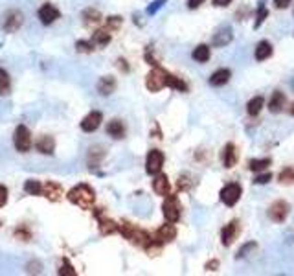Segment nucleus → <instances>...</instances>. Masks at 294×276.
<instances>
[{"instance_id": "nucleus-1", "label": "nucleus", "mask_w": 294, "mask_h": 276, "mask_svg": "<svg viewBox=\"0 0 294 276\" xmlns=\"http://www.w3.org/2000/svg\"><path fill=\"white\" fill-rule=\"evenodd\" d=\"M94 199H96V194L88 184H77L76 188H72L68 192V201L81 206V208H92Z\"/></svg>"}, {"instance_id": "nucleus-2", "label": "nucleus", "mask_w": 294, "mask_h": 276, "mask_svg": "<svg viewBox=\"0 0 294 276\" xmlns=\"http://www.w3.org/2000/svg\"><path fill=\"white\" fill-rule=\"evenodd\" d=\"M118 230L123 234V238L129 241H132V243H136V245L143 247L145 249L149 243H151V236L147 234V232H143V230L136 228L134 225H131V223H122V225L118 226Z\"/></svg>"}, {"instance_id": "nucleus-3", "label": "nucleus", "mask_w": 294, "mask_h": 276, "mask_svg": "<svg viewBox=\"0 0 294 276\" xmlns=\"http://www.w3.org/2000/svg\"><path fill=\"white\" fill-rule=\"evenodd\" d=\"M168 77L169 74L166 70H162V68L155 67L149 74H147V79H145V87L149 88L151 92H158L162 90L164 87H168Z\"/></svg>"}, {"instance_id": "nucleus-4", "label": "nucleus", "mask_w": 294, "mask_h": 276, "mask_svg": "<svg viewBox=\"0 0 294 276\" xmlns=\"http://www.w3.org/2000/svg\"><path fill=\"white\" fill-rule=\"evenodd\" d=\"M180 203H178V197L177 195H166V201H164L162 205V212H164V217L166 221L169 223H177L180 219Z\"/></svg>"}, {"instance_id": "nucleus-5", "label": "nucleus", "mask_w": 294, "mask_h": 276, "mask_svg": "<svg viewBox=\"0 0 294 276\" xmlns=\"http://www.w3.org/2000/svg\"><path fill=\"white\" fill-rule=\"evenodd\" d=\"M241 194H243L241 186H239L237 182H230L221 190L219 197H221V201H223V205L233 206V205H237V201L241 199Z\"/></svg>"}, {"instance_id": "nucleus-6", "label": "nucleus", "mask_w": 294, "mask_h": 276, "mask_svg": "<svg viewBox=\"0 0 294 276\" xmlns=\"http://www.w3.org/2000/svg\"><path fill=\"white\" fill-rule=\"evenodd\" d=\"M13 144H15L17 151H21V153H28L31 149V134L26 125H19V127L15 129Z\"/></svg>"}, {"instance_id": "nucleus-7", "label": "nucleus", "mask_w": 294, "mask_h": 276, "mask_svg": "<svg viewBox=\"0 0 294 276\" xmlns=\"http://www.w3.org/2000/svg\"><path fill=\"white\" fill-rule=\"evenodd\" d=\"M162 166H164V153L158 151V149H151L147 153V159H145V171L149 175H157L160 173Z\"/></svg>"}, {"instance_id": "nucleus-8", "label": "nucleus", "mask_w": 294, "mask_h": 276, "mask_svg": "<svg viewBox=\"0 0 294 276\" xmlns=\"http://www.w3.org/2000/svg\"><path fill=\"white\" fill-rule=\"evenodd\" d=\"M103 122V114L100 111H92L90 114H86L81 122V129L85 133H94Z\"/></svg>"}, {"instance_id": "nucleus-9", "label": "nucleus", "mask_w": 294, "mask_h": 276, "mask_svg": "<svg viewBox=\"0 0 294 276\" xmlns=\"http://www.w3.org/2000/svg\"><path fill=\"white\" fill-rule=\"evenodd\" d=\"M239 228H241V226H239V221L233 219L221 230V240H223L224 247H230L233 241H235V238H237V234H239Z\"/></svg>"}, {"instance_id": "nucleus-10", "label": "nucleus", "mask_w": 294, "mask_h": 276, "mask_svg": "<svg viewBox=\"0 0 294 276\" xmlns=\"http://www.w3.org/2000/svg\"><path fill=\"white\" fill-rule=\"evenodd\" d=\"M287 214H289V205H287L285 201H276V203L270 205V208H269V217L272 221H276V223L285 221Z\"/></svg>"}, {"instance_id": "nucleus-11", "label": "nucleus", "mask_w": 294, "mask_h": 276, "mask_svg": "<svg viewBox=\"0 0 294 276\" xmlns=\"http://www.w3.org/2000/svg\"><path fill=\"white\" fill-rule=\"evenodd\" d=\"M177 238V228H175V223H169L168 225H162L160 228L157 230V236H155V240L160 241V243H169Z\"/></svg>"}, {"instance_id": "nucleus-12", "label": "nucleus", "mask_w": 294, "mask_h": 276, "mask_svg": "<svg viewBox=\"0 0 294 276\" xmlns=\"http://www.w3.org/2000/svg\"><path fill=\"white\" fill-rule=\"evenodd\" d=\"M2 26H4L6 31L13 33V31L19 30V28L22 26V13H21V11H10V13L4 17V22H2Z\"/></svg>"}, {"instance_id": "nucleus-13", "label": "nucleus", "mask_w": 294, "mask_h": 276, "mask_svg": "<svg viewBox=\"0 0 294 276\" xmlns=\"http://www.w3.org/2000/svg\"><path fill=\"white\" fill-rule=\"evenodd\" d=\"M232 41H233V31H232V28H228V26H223V28H221V30H219L212 39V42H213L215 48L226 46V44H230Z\"/></svg>"}, {"instance_id": "nucleus-14", "label": "nucleus", "mask_w": 294, "mask_h": 276, "mask_svg": "<svg viewBox=\"0 0 294 276\" xmlns=\"http://www.w3.org/2000/svg\"><path fill=\"white\" fill-rule=\"evenodd\" d=\"M153 190L157 192V195H169V192H171V184H169V179L168 175L164 173H157L155 175V180H153Z\"/></svg>"}, {"instance_id": "nucleus-15", "label": "nucleus", "mask_w": 294, "mask_h": 276, "mask_svg": "<svg viewBox=\"0 0 294 276\" xmlns=\"http://www.w3.org/2000/svg\"><path fill=\"white\" fill-rule=\"evenodd\" d=\"M59 17H61L59 10H57V8H54V6H50V4L42 6L41 10H39V19H41L42 24H54V22H56Z\"/></svg>"}, {"instance_id": "nucleus-16", "label": "nucleus", "mask_w": 294, "mask_h": 276, "mask_svg": "<svg viewBox=\"0 0 294 276\" xmlns=\"http://www.w3.org/2000/svg\"><path fill=\"white\" fill-rule=\"evenodd\" d=\"M285 105H287V98H285V94L281 90H276L272 94V98H270V102H269V111L272 114H278V113L283 111Z\"/></svg>"}, {"instance_id": "nucleus-17", "label": "nucleus", "mask_w": 294, "mask_h": 276, "mask_svg": "<svg viewBox=\"0 0 294 276\" xmlns=\"http://www.w3.org/2000/svg\"><path fill=\"white\" fill-rule=\"evenodd\" d=\"M41 195H44L46 199H50V201H59V199H61V195H63L61 184L48 180V182L42 186V194Z\"/></svg>"}, {"instance_id": "nucleus-18", "label": "nucleus", "mask_w": 294, "mask_h": 276, "mask_svg": "<svg viewBox=\"0 0 294 276\" xmlns=\"http://www.w3.org/2000/svg\"><path fill=\"white\" fill-rule=\"evenodd\" d=\"M230 77H232V72L228 68H219L210 77V85L212 87H223V85H226L230 81Z\"/></svg>"}, {"instance_id": "nucleus-19", "label": "nucleus", "mask_w": 294, "mask_h": 276, "mask_svg": "<svg viewBox=\"0 0 294 276\" xmlns=\"http://www.w3.org/2000/svg\"><path fill=\"white\" fill-rule=\"evenodd\" d=\"M223 164L224 168H233L237 164V149H235L233 144H226L223 153Z\"/></svg>"}, {"instance_id": "nucleus-20", "label": "nucleus", "mask_w": 294, "mask_h": 276, "mask_svg": "<svg viewBox=\"0 0 294 276\" xmlns=\"http://www.w3.org/2000/svg\"><path fill=\"white\" fill-rule=\"evenodd\" d=\"M114 88H116V79L111 77V76L102 77L100 83H97V92H100L102 96H109V94H112Z\"/></svg>"}, {"instance_id": "nucleus-21", "label": "nucleus", "mask_w": 294, "mask_h": 276, "mask_svg": "<svg viewBox=\"0 0 294 276\" xmlns=\"http://www.w3.org/2000/svg\"><path fill=\"white\" fill-rule=\"evenodd\" d=\"M107 133L111 134L112 138L120 140V138L125 136V125H123L122 120H112V122H109V125H107Z\"/></svg>"}, {"instance_id": "nucleus-22", "label": "nucleus", "mask_w": 294, "mask_h": 276, "mask_svg": "<svg viewBox=\"0 0 294 276\" xmlns=\"http://www.w3.org/2000/svg\"><path fill=\"white\" fill-rule=\"evenodd\" d=\"M272 56V44L269 41H261L258 46H256V54L254 57L258 59V61H265V59H269Z\"/></svg>"}, {"instance_id": "nucleus-23", "label": "nucleus", "mask_w": 294, "mask_h": 276, "mask_svg": "<svg viewBox=\"0 0 294 276\" xmlns=\"http://www.w3.org/2000/svg\"><path fill=\"white\" fill-rule=\"evenodd\" d=\"M263 105H265V100L261 96L252 98V100H250V102L247 103V113H249L250 116H258V114L261 113Z\"/></svg>"}, {"instance_id": "nucleus-24", "label": "nucleus", "mask_w": 294, "mask_h": 276, "mask_svg": "<svg viewBox=\"0 0 294 276\" xmlns=\"http://www.w3.org/2000/svg\"><path fill=\"white\" fill-rule=\"evenodd\" d=\"M54 148H56V142L52 136H42L39 142H37V149L41 151L42 155H52L54 153Z\"/></svg>"}, {"instance_id": "nucleus-25", "label": "nucleus", "mask_w": 294, "mask_h": 276, "mask_svg": "<svg viewBox=\"0 0 294 276\" xmlns=\"http://www.w3.org/2000/svg\"><path fill=\"white\" fill-rule=\"evenodd\" d=\"M191 57L197 63H206V61H210V48L206 44H199L197 48L193 50Z\"/></svg>"}, {"instance_id": "nucleus-26", "label": "nucleus", "mask_w": 294, "mask_h": 276, "mask_svg": "<svg viewBox=\"0 0 294 276\" xmlns=\"http://www.w3.org/2000/svg\"><path fill=\"white\" fill-rule=\"evenodd\" d=\"M92 42L94 44H100V46H105L111 42V33L109 30H97L94 35H92Z\"/></svg>"}, {"instance_id": "nucleus-27", "label": "nucleus", "mask_w": 294, "mask_h": 276, "mask_svg": "<svg viewBox=\"0 0 294 276\" xmlns=\"http://www.w3.org/2000/svg\"><path fill=\"white\" fill-rule=\"evenodd\" d=\"M10 88H11L10 74H8L4 68H0V94H2V96H4V94H10Z\"/></svg>"}, {"instance_id": "nucleus-28", "label": "nucleus", "mask_w": 294, "mask_h": 276, "mask_svg": "<svg viewBox=\"0 0 294 276\" xmlns=\"http://www.w3.org/2000/svg\"><path fill=\"white\" fill-rule=\"evenodd\" d=\"M24 192L30 195H41L42 194V184L39 180H26Z\"/></svg>"}, {"instance_id": "nucleus-29", "label": "nucleus", "mask_w": 294, "mask_h": 276, "mask_svg": "<svg viewBox=\"0 0 294 276\" xmlns=\"http://www.w3.org/2000/svg\"><path fill=\"white\" fill-rule=\"evenodd\" d=\"M272 164V160L270 159H254L250 160L249 168L252 169V171H263V169H267Z\"/></svg>"}, {"instance_id": "nucleus-30", "label": "nucleus", "mask_w": 294, "mask_h": 276, "mask_svg": "<svg viewBox=\"0 0 294 276\" xmlns=\"http://www.w3.org/2000/svg\"><path fill=\"white\" fill-rule=\"evenodd\" d=\"M97 217H100V215H97ZM100 228H102L103 234H114L118 230V225L111 219H102V217H100Z\"/></svg>"}, {"instance_id": "nucleus-31", "label": "nucleus", "mask_w": 294, "mask_h": 276, "mask_svg": "<svg viewBox=\"0 0 294 276\" xmlns=\"http://www.w3.org/2000/svg\"><path fill=\"white\" fill-rule=\"evenodd\" d=\"M278 180H279L281 184H289V182H292V180H294V169H292V168H285V169H281V173H279Z\"/></svg>"}, {"instance_id": "nucleus-32", "label": "nucleus", "mask_w": 294, "mask_h": 276, "mask_svg": "<svg viewBox=\"0 0 294 276\" xmlns=\"http://www.w3.org/2000/svg\"><path fill=\"white\" fill-rule=\"evenodd\" d=\"M267 17H269V11H267V8H265V6H259L258 15H256V22H254V28L258 30L259 26L265 22V19H267Z\"/></svg>"}, {"instance_id": "nucleus-33", "label": "nucleus", "mask_w": 294, "mask_h": 276, "mask_svg": "<svg viewBox=\"0 0 294 276\" xmlns=\"http://www.w3.org/2000/svg\"><path fill=\"white\" fill-rule=\"evenodd\" d=\"M254 249H258V243H254V241H250V243H247L244 247H241L237 252V260H241V258H244V256H249V252L254 251Z\"/></svg>"}, {"instance_id": "nucleus-34", "label": "nucleus", "mask_w": 294, "mask_h": 276, "mask_svg": "<svg viewBox=\"0 0 294 276\" xmlns=\"http://www.w3.org/2000/svg\"><path fill=\"white\" fill-rule=\"evenodd\" d=\"M59 274L61 276H76L77 272L74 271V267L70 265V261H63V265H61V269H59Z\"/></svg>"}, {"instance_id": "nucleus-35", "label": "nucleus", "mask_w": 294, "mask_h": 276, "mask_svg": "<svg viewBox=\"0 0 294 276\" xmlns=\"http://www.w3.org/2000/svg\"><path fill=\"white\" fill-rule=\"evenodd\" d=\"M76 48H77V50H79V52H85V54H90V52L92 50H94V42H86V41H79V42H77V44H76Z\"/></svg>"}, {"instance_id": "nucleus-36", "label": "nucleus", "mask_w": 294, "mask_h": 276, "mask_svg": "<svg viewBox=\"0 0 294 276\" xmlns=\"http://www.w3.org/2000/svg\"><path fill=\"white\" fill-rule=\"evenodd\" d=\"M164 4H166V0H157V2H153V4L147 8V13H149V15H155V13H157V11L160 10Z\"/></svg>"}, {"instance_id": "nucleus-37", "label": "nucleus", "mask_w": 294, "mask_h": 276, "mask_svg": "<svg viewBox=\"0 0 294 276\" xmlns=\"http://www.w3.org/2000/svg\"><path fill=\"white\" fill-rule=\"evenodd\" d=\"M272 180V175L270 173H261V175H258L256 179H254V184H267V182H270Z\"/></svg>"}, {"instance_id": "nucleus-38", "label": "nucleus", "mask_w": 294, "mask_h": 276, "mask_svg": "<svg viewBox=\"0 0 294 276\" xmlns=\"http://www.w3.org/2000/svg\"><path fill=\"white\" fill-rule=\"evenodd\" d=\"M107 24L111 26L112 30H116V28L122 26V17H109V19H107Z\"/></svg>"}, {"instance_id": "nucleus-39", "label": "nucleus", "mask_w": 294, "mask_h": 276, "mask_svg": "<svg viewBox=\"0 0 294 276\" xmlns=\"http://www.w3.org/2000/svg\"><path fill=\"white\" fill-rule=\"evenodd\" d=\"M8 203V190L4 188V186H0V208Z\"/></svg>"}, {"instance_id": "nucleus-40", "label": "nucleus", "mask_w": 294, "mask_h": 276, "mask_svg": "<svg viewBox=\"0 0 294 276\" xmlns=\"http://www.w3.org/2000/svg\"><path fill=\"white\" fill-rule=\"evenodd\" d=\"M292 0H274V6L278 8V10H285V8H289V4Z\"/></svg>"}, {"instance_id": "nucleus-41", "label": "nucleus", "mask_w": 294, "mask_h": 276, "mask_svg": "<svg viewBox=\"0 0 294 276\" xmlns=\"http://www.w3.org/2000/svg\"><path fill=\"white\" fill-rule=\"evenodd\" d=\"M201 4H204V0H188V8H189V10H197Z\"/></svg>"}, {"instance_id": "nucleus-42", "label": "nucleus", "mask_w": 294, "mask_h": 276, "mask_svg": "<svg viewBox=\"0 0 294 276\" xmlns=\"http://www.w3.org/2000/svg\"><path fill=\"white\" fill-rule=\"evenodd\" d=\"M217 267H219V261L217 260H212V261H208V263H206V271H215Z\"/></svg>"}, {"instance_id": "nucleus-43", "label": "nucleus", "mask_w": 294, "mask_h": 276, "mask_svg": "<svg viewBox=\"0 0 294 276\" xmlns=\"http://www.w3.org/2000/svg\"><path fill=\"white\" fill-rule=\"evenodd\" d=\"M232 0H213V6H217V8H226Z\"/></svg>"}, {"instance_id": "nucleus-44", "label": "nucleus", "mask_w": 294, "mask_h": 276, "mask_svg": "<svg viewBox=\"0 0 294 276\" xmlns=\"http://www.w3.org/2000/svg\"><path fill=\"white\" fill-rule=\"evenodd\" d=\"M290 114H292V116H294V105H292V107H290Z\"/></svg>"}]
</instances>
